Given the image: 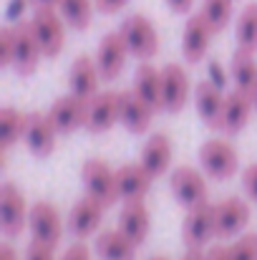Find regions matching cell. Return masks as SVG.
Returning <instances> with one entry per match:
<instances>
[{
  "label": "cell",
  "mask_w": 257,
  "mask_h": 260,
  "mask_svg": "<svg viewBox=\"0 0 257 260\" xmlns=\"http://www.w3.org/2000/svg\"><path fill=\"white\" fill-rule=\"evenodd\" d=\"M121 36L129 46V53L139 61H152L157 53H159V33L154 28V23L141 15V13H134L129 15L124 23H121Z\"/></svg>",
  "instance_id": "obj_4"
},
{
  "label": "cell",
  "mask_w": 257,
  "mask_h": 260,
  "mask_svg": "<svg viewBox=\"0 0 257 260\" xmlns=\"http://www.w3.org/2000/svg\"><path fill=\"white\" fill-rule=\"evenodd\" d=\"M209 69H212V74H214V81H212V84H217V86L222 88L225 81H227V79H225V71H219V63H212Z\"/></svg>",
  "instance_id": "obj_43"
},
{
  "label": "cell",
  "mask_w": 257,
  "mask_h": 260,
  "mask_svg": "<svg viewBox=\"0 0 257 260\" xmlns=\"http://www.w3.org/2000/svg\"><path fill=\"white\" fill-rule=\"evenodd\" d=\"M242 189H245V194L257 205V162L247 165V167L242 170Z\"/></svg>",
  "instance_id": "obj_35"
},
{
  "label": "cell",
  "mask_w": 257,
  "mask_h": 260,
  "mask_svg": "<svg viewBox=\"0 0 257 260\" xmlns=\"http://www.w3.org/2000/svg\"><path fill=\"white\" fill-rule=\"evenodd\" d=\"M192 96L189 74L179 63H167L162 69V111L179 114Z\"/></svg>",
  "instance_id": "obj_15"
},
{
  "label": "cell",
  "mask_w": 257,
  "mask_h": 260,
  "mask_svg": "<svg viewBox=\"0 0 257 260\" xmlns=\"http://www.w3.org/2000/svg\"><path fill=\"white\" fill-rule=\"evenodd\" d=\"M171 157H174V147H171L169 134L159 132V134H152L141 149V165L149 170V174L157 179V177H164L171 167Z\"/></svg>",
  "instance_id": "obj_24"
},
{
  "label": "cell",
  "mask_w": 257,
  "mask_h": 260,
  "mask_svg": "<svg viewBox=\"0 0 257 260\" xmlns=\"http://www.w3.org/2000/svg\"><path fill=\"white\" fill-rule=\"evenodd\" d=\"M149 260H171V258H169V255H152Z\"/></svg>",
  "instance_id": "obj_46"
},
{
  "label": "cell",
  "mask_w": 257,
  "mask_h": 260,
  "mask_svg": "<svg viewBox=\"0 0 257 260\" xmlns=\"http://www.w3.org/2000/svg\"><path fill=\"white\" fill-rule=\"evenodd\" d=\"M0 260H18L15 248H13V245H8V243H3V245H0Z\"/></svg>",
  "instance_id": "obj_41"
},
{
  "label": "cell",
  "mask_w": 257,
  "mask_h": 260,
  "mask_svg": "<svg viewBox=\"0 0 257 260\" xmlns=\"http://www.w3.org/2000/svg\"><path fill=\"white\" fill-rule=\"evenodd\" d=\"M0 66H13V25H5L0 30Z\"/></svg>",
  "instance_id": "obj_33"
},
{
  "label": "cell",
  "mask_w": 257,
  "mask_h": 260,
  "mask_svg": "<svg viewBox=\"0 0 257 260\" xmlns=\"http://www.w3.org/2000/svg\"><path fill=\"white\" fill-rule=\"evenodd\" d=\"M207 260H235V258H232L230 245H212L207 250Z\"/></svg>",
  "instance_id": "obj_38"
},
{
  "label": "cell",
  "mask_w": 257,
  "mask_h": 260,
  "mask_svg": "<svg viewBox=\"0 0 257 260\" xmlns=\"http://www.w3.org/2000/svg\"><path fill=\"white\" fill-rule=\"evenodd\" d=\"M28 230H30L33 240L56 248L61 243V235H63V225H61V215H58L56 205L48 202V200H41V202L30 205Z\"/></svg>",
  "instance_id": "obj_10"
},
{
  "label": "cell",
  "mask_w": 257,
  "mask_h": 260,
  "mask_svg": "<svg viewBox=\"0 0 257 260\" xmlns=\"http://www.w3.org/2000/svg\"><path fill=\"white\" fill-rule=\"evenodd\" d=\"M81 182H84L86 197L96 200L101 207H111L119 202V189H116V170H111L108 162L103 159H88L81 167Z\"/></svg>",
  "instance_id": "obj_2"
},
{
  "label": "cell",
  "mask_w": 257,
  "mask_h": 260,
  "mask_svg": "<svg viewBox=\"0 0 257 260\" xmlns=\"http://www.w3.org/2000/svg\"><path fill=\"white\" fill-rule=\"evenodd\" d=\"M48 116H51V121H53V126L58 129L61 137L74 134V132L84 129V124H86V101L79 99V96H74V93L58 96L51 104Z\"/></svg>",
  "instance_id": "obj_17"
},
{
  "label": "cell",
  "mask_w": 257,
  "mask_h": 260,
  "mask_svg": "<svg viewBox=\"0 0 257 260\" xmlns=\"http://www.w3.org/2000/svg\"><path fill=\"white\" fill-rule=\"evenodd\" d=\"M230 250L235 260H257V233H242Z\"/></svg>",
  "instance_id": "obj_32"
},
{
  "label": "cell",
  "mask_w": 257,
  "mask_h": 260,
  "mask_svg": "<svg viewBox=\"0 0 257 260\" xmlns=\"http://www.w3.org/2000/svg\"><path fill=\"white\" fill-rule=\"evenodd\" d=\"M212 36H217L212 30V25L204 20L202 13H194L187 18L184 23V33H181V56L187 63H202L207 51H209V43H212Z\"/></svg>",
  "instance_id": "obj_13"
},
{
  "label": "cell",
  "mask_w": 257,
  "mask_h": 260,
  "mask_svg": "<svg viewBox=\"0 0 257 260\" xmlns=\"http://www.w3.org/2000/svg\"><path fill=\"white\" fill-rule=\"evenodd\" d=\"M232 10H235V0H202V15L204 20L212 25L214 33H222L230 20H232Z\"/></svg>",
  "instance_id": "obj_31"
},
{
  "label": "cell",
  "mask_w": 257,
  "mask_h": 260,
  "mask_svg": "<svg viewBox=\"0 0 257 260\" xmlns=\"http://www.w3.org/2000/svg\"><path fill=\"white\" fill-rule=\"evenodd\" d=\"M167 5H169L171 13H176V15H187V13L192 10L194 0H167Z\"/></svg>",
  "instance_id": "obj_39"
},
{
  "label": "cell",
  "mask_w": 257,
  "mask_h": 260,
  "mask_svg": "<svg viewBox=\"0 0 257 260\" xmlns=\"http://www.w3.org/2000/svg\"><path fill=\"white\" fill-rule=\"evenodd\" d=\"M56 248L46 245V243H38V240H30L28 248H25V260H56Z\"/></svg>",
  "instance_id": "obj_34"
},
{
  "label": "cell",
  "mask_w": 257,
  "mask_h": 260,
  "mask_svg": "<svg viewBox=\"0 0 257 260\" xmlns=\"http://www.w3.org/2000/svg\"><path fill=\"white\" fill-rule=\"evenodd\" d=\"M235 41L237 48L257 53V3H247L235 23Z\"/></svg>",
  "instance_id": "obj_29"
},
{
  "label": "cell",
  "mask_w": 257,
  "mask_h": 260,
  "mask_svg": "<svg viewBox=\"0 0 257 260\" xmlns=\"http://www.w3.org/2000/svg\"><path fill=\"white\" fill-rule=\"evenodd\" d=\"M199 165L207 177H212L217 182H227L240 170V154H237L232 142L209 139L199 147Z\"/></svg>",
  "instance_id": "obj_1"
},
{
  "label": "cell",
  "mask_w": 257,
  "mask_h": 260,
  "mask_svg": "<svg viewBox=\"0 0 257 260\" xmlns=\"http://www.w3.org/2000/svg\"><path fill=\"white\" fill-rule=\"evenodd\" d=\"M61 260H91V250L84 245V240H79V243H74L63 250Z\"/></svg>",
  "instance_id": "obj_36"
},
{
  "label": "cell",
  "mask_w": 257,
  "mask_h": 260,
  "mask_svg": "<svg viewBox=\"0 0 257 260\" xmlns=\"http://www.w3.org/2000/svg\"><path fill=\"white\" fill-rule=\"evenodd\" d=\"M136 243H131L119 228L116 230H103L96 235L93 253L98 260H136Z\"/></svg>",
  "instance_id": "obj_25"
},
{
  "label": "cell",
  "mask_w": 257,
  "mask_h": 260,
  "mask_svg": "<svg viewBox=\"0 0 257 260\" xmlns=\"http://www.w3.org/2000/svg\"><path fill=\"white\" fill-rule=\"evenodd\" d=\"M98 81H101V74H98V66H96V58L91 56H79L71 69H68V91L79 99L88 101L91 96L98 93Z\"/></svg>",
  "instance_id": "obj_23"
},
{
  "label": "cell",
  "mask_w": 257,
  "mask_h": 260,
  "mask_svg": "<svg viewBox=\"0 0 257 260\" xmlns=\"http://www.w3.org/2000/svg\"><path fill=\"white\" fill-rule=\"evenodd\" d=\"M230 76L235 81V88L252 93V88L257 86V58L255 53L237 48L232 61H230Z\"/></svg>",
  "instance_id": "obj_27"
},
{
  "label": "cell",
  "mask_w": 257,
  "mask_h": 260,
  "mask_svg": "<svg viewBox=\"0 0 257 260\" xmlns=\"http://www.w3.org/2000/svg\"><path fill=\"white\" fill-rule=\"evenodd\" d=\"M0 147L3 152H8L13 144H18L20 139H25V129H28V114H23L20 109L13 106H3L0 109Z\"/></svg>",
  "instance_id": "obj_28"
},
{
  "label": "cell",
  "mask_w": 257,
  "mask_h": 260,
  "mask_svg": "<svg viewBox=\"0 0 257 260\" xmlns=\"http://www.w3.org/2000/svg\"><path fill=\"white\" fill-rule=\"evenodd\" d=\"M93 3H96V10L103 13V15H114V13H119L121 8L129 5V0H93Z\"/></svg>",
  "instance_id": "obj_37"
},
{
  "label": "cell",
  "mask_w": 257,
  "mask_h": 260,
  "mask_svg": "<svg viewBox=\"0 0 257 260\" xmlns=\"http://www.w3.org/2000/svg\"><path fill=\"white\" fill-rule=\"evenodd\" d=\"M116 124H119V91H98L86 101V132L106 134Z\"/></svg>",
  "instance_id": "obj_9"
},
{
  "label": "cell",
  "mask_w": 257,
  "mask_h": 260,
  "mask_svg": "<svg viewBox=\"0 0 257 260\" xmlns=\"http://www.w3.org/2000/svg\"><path fill=\"white\" fill-rule=\"evenodd\" d=\"M103 210L96 200L91 197H81L79 202H74L71 212H68V230L74 233V238L86 240L91 235H96V230L101 228V220H103Z\"/></svg>",
  "instance_id": "obj_22"
},
{
  "label": "cell",
  "mask_w": 257,
  "mask_h": 260,
  "mask_svg": "<svg viewBox=\"0 0 257 260\" xmlns=\"http://www.w3.org/2000/svg\"><path fill=\"white\" fill-rule=\"evenodd\" d=\"M154 177L141 162H131L116 170V189H119V200L121 202H134V200H144L152 189Z\"/></svg>",
  "instance_id": "obj_20"
},
{
  "label": "cell",
  "mask_w": 257,
  "mask_h": 260,
  "mask_svg": "<svg viewBox=\"0 0 257 260\" xmlns=\"http://www.w3.org/2000/svg\"><path fill=\"white\" fill-rule=\"evenodd\" d=\"M58 129L53 126L48 111H30L28 114V129H25V147L33 157L46 159L53 154L56 142H58Z\"/></svg>",
  "instance_id": "obj_12"
},
{
  "label": "cell",
  "mask_w": 257,
  "mask_h": 260,
  "mask_svg": "<svg viewBox=\"0 0 257 260\" xmlns=\"http://www.w3.org/2000/svg\"><path fill=\"white\" fill-rule=\"evenodd\" d=\"M250 96H252V106H255V111H257V86L252 88V93H250Z\"/></svg>",
  "instance_id": "obj_45"
},
{
  "label": "cell",
  "mask_w": 257,
  "mask_h": 260,
  "mask_svg": "<svg viewBox=\"0 0 257 260\" xmlns=\"http://www.w3.org/2000/svg\"><path fill=\"white\" fill-rule=\"evenodd\" d=\"M225 96L222 88L212 81H199L194 86V106H197V114L202 119L204 126L219 132L222 126V111H225Z\"/></svg>",
  "instance_id": "obj_19"
},
{
  "label": "cell",
  "mask_w": 257,
  "mask_h": 260,
  "mask_svg": "<svg viewBox=\"0 0 257 260\" xmlns=\"http://www.w3.org/2000/svg\"><path fill=\"white\" fill-rule=\"evenodd\" d=\"M181 260H207V253H202L199 248H187V253H184Z\"/></svg>",
  "instance_id": "obj_42"
},
{
  "label": "cell",
  "mask_w": 257,
  "mask_h": 260,
  "mask_svg": "<svg viewBox=\"0 0 257 260\" xmlns=\"http://www.w3.org/2000/svg\"><path fill=\"white\" fill-rule=\"evenodd\" d=\"M181 238L187 248H204L212 238H217V222H214V205L204 202L192 210H187L184 225H181Z\"/></svg>",
  "instance_id": "obj_11"
},
{
  "label": "cell",
  "mask_w": 257,
  "mask_h": 260,
  "mask_svg": "<svg viewBox=\"0 0 257 260\" xmlns=\"http://www.w3.org/2000/svg\"><path fill=\"white\" fill-rule=\"evenodd\" d=\"M131 243L144 245L149 233H152V212L144 205V200H134V202H124L121 212H119V225H116Z\"/></svg>",
  "instance_id": "obj_18"
},
{
  "label": "cell",
  "mask_w": 257,
  "mask_h": 260,
  "mask_svg": "<svg viewBox=\"0 0 257 260\" xmlns=\"http://www.w3.org/2000/svg\"><path fill=\"white\" fill-rule=\"evenodd\" d=\"M131 88L136 96H141L152 109L162 111V71L157 66H152L149 61H141L139 69L134 71V81Z\"/></svg>",
  "instance_id": "obj_26"
},
{
  "label": "cell",
  "mask_w": 257,
  "mask_h": 260,
  "mask_svg": "<svg viewBox=\"0 0 257 260\" xmlns=\"http://www.w3.org/2000/svg\"><path fill=\"white\" fill-rule=\"evenodd\" d=\"M30 207L25 205L23 192L13 182L0 184V230L5 238H20V233L28 228Z\"/></svg>",
  "instance_id": "obj_5"
},
{
  "label": "cell",
  "mask_w": 257,
  "mask_h": 260,
  "mask_svg": "<svg viewBox=\"0 0 257 260\" xmlns=\"http://www.w3.org/2000/svg\"><path fill=\"white\" fill-rule=\"evenodd\" d=\"M129 56L131 53H129V46H126L121 30L106 33L98 41V48H96V66H98L101 81H116L121 76Z\"/></svg>",
  "instance_id": "obj_8"
},
{
  "label": "cell",
  "mask_w": 257,
  "mask_h": 260,
  "mask_svg": "<svg viewBox=\"0 0 257 260\" xmlns=\"http://www.w3.org/2000/svg\"><path fill=\"white\" fill-rule=\"evenodd\" d=\"M63 18L56 8H35L33 18H30V28L33 36L43 51L46 58H56L61 56L63 46H66V28H63Z\"/></svg>",
  "instance_id": "obj_3"
},
{
  "label": "cell",
  "mask_w": 257,
  "mask_h": 260,
  "mask_svg": "<svg viewBox=\"0 0 257 260\" xmlns=\"http://www.w3.org/2000/svg\"><path fill=\"white\" fill-rule=\"evenodd\" d=\"M93 10H96L93 0H58V13L66 20V25L74 30H86L91 25Z\"/></svg>",
  "instance_id": "obj_30"
},
{
  "label": "cell",
  "mask_w": 257,
  "mask_h": 260,
  "mask_svg": "<svg viewBox=\"0 0 257 260\" xmlns=\"http://www.w3.org/2000/svg\"><path fill=\"white\" fill-rule=\"evenodd\" d=\"M28 3H30V0H13V3H10V8H8V18H10V20H15V23H18V20H20V15H23V10H25V5H28Z\"/></svg>",
  "instance_id": "obj_40"
},
{
  "label": "cell",
  "mask_w": 257,
  "mask_h": 260,
  "mask_svg": "<svg viewBox=\"0 0 257 260\" xmlns=\"http://www.w3.org/2000/svg\"><path fill=\"white\" fill-rule=\"evenodd\" d=\"M252 111H255V106H252V96L247 91H240V88L230 91L225 96V111H222V126H219V132L227 134V137L240 134L247 126Z\"/></svg>",
  "instance_id": "obj_21"
},
{
  "label": "cell",
  "mask_w": 257,
  "mask_h": 260,
  "mask_svg": "<svg viewBox=\"0 0 257 260\" xmlns=\"http://www.w3.org/2000/svg\"><path fill=\"white\" fill-rule=\"evenodd\" d=\"M33 8H58V0H30Z\"/></svg>",
  "instance_id": "obj_44"
},
{
  "label": "cell",
  "mask_w": 257,
  "mask_h": 260,
  "mask_svg": "<svg viewBox=\"0 0 257 260\" xmlns=\"http://www.w3.org/2000/svg\"><path fill=\"white\" fill-rule=\"evenodd\" d=\"M250 205L240 197H227L222 202H214V222H217V238L227 240L240 235L250 222Z\"/></svg>",
  "instance_id": "obj_16"
},
{
  "label": "cell",
  "mask_w": 257,
  "mask_h": 260,
  "mask_svg": "<svg viewBox=\"0 0 257 260\" xmlns=\"http://www.w3.org/2000/svg\"><path fill=\"white\" fill-rule=\"evenodd\" d=\"M157 109H152L141 96L134 93V88L119 91V124L131 134H146L154 121Z\"/></svg>",
  "instance_id": "obj_14"
},
{
  "label": "cell",
  "mask_w": 257,
  "mask_h": 260,
  "mask_svg": "<svg viewBox=\"0 0 257 260\" xmlns=\"http://www.w3.org/2000/svg\"><path fill=\"white\" fill-rule=\"evenodd\" d=\"M41 46L33 36L30 20H18L13 25V71L23 79L33 76L41 63Z\"/></svg>",
  "instance_id": "obj_6"
},
{
  "label": "cell",
  "mask_w": 257,
  "mask_h": 260,
  "mask_svg": "<svg viewBox=\"0 0 257 260\" xmlns=\"http://www.w3.org/2000/svg\"><path fill=\"white\" fill-rule=\"evenodd\" d=\"M169 189H171V194H174V200L181 207H187V210L209 202L207 200L209 197L207 182H204V177H202V172L197 167H187V165L184 167H176L169 177Z\"/></svg>",
  "instance_id": "obj_7"
}]
</instances>
